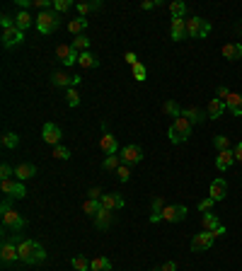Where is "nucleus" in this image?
Listing matches in <instances>:
<instances>
[{"label": "nucleus", "instance_id": "f257e3e1", "mask_svg": "<svg viewBox=\"0 0 242 271\" xmlns=\"http://www.w3.org/2000/svg\"><path fill=\"white\" fill-rule=\"evenodd\" d=\"M17 250H19V262H22V264H41V262L46 259L44 245L37 242V240H29V237H22V240H19Z\"/></svg>", "mask_w": 242, "mask_h": 271}, {"label": "nucleus", "instance_id": "f03ea898", "mask_svg": "<svg viewBox=\"0 0 242 271\" xmlns=\"http://www.w3.org/2000/svg\"><path fill=\"white\" fill-rule=\"evenodd\" d=\"M0 216H2V225H5V230L7 233H2V235H12V233H19L24 225H27V220L19 216L17 211L7 203V201H2V206H0Z\"/></svg>", "mask_w": 242, "mask_h": 271}, {"label": "nucleus", "instance_id": "7ed1b4c3", "mask_svg": "<svg viewBox=\"0 0 242 271\" xmlns=\"http://www.w3.org/2000/svg\"><path fill=\"white\" fill-rule=\"evenodd\" d=\"M167 136H169V143H174V145L189 141V136H191V121L186 116H177L172 121V126H169Z\"/></svg>", "mask_w": 242, "mask_h": 271}, {"label": "nucleus", "instance_id": "20e7f679", "mask_svg": "<svg viewBox=\"0 0 242 271\" xmlns=\"http://www.w3.org/2000/svg\"><path fill=\"white\" fill-rule=\"evenodd\" d=\"M186 34H189V39H204L211 34V22L201 17H189L186 19Z\"/></svg>", "mask_w": 242, "mask_h": 271}, {"label": "nucleus", "instance_id": "39448f33", "mask_svg": "<svg viewBox=\"0 0 242 271\" xmlns=\"http://www.w3.org/2000/svg\"><path fill=\"white\" fill-rule=\"evenodd\" d=\"M58 15L54 12V10H46V12H39L37 15V29L41 32V34H51V32H56L58 29Z\"/></svg>", "mask_w": 242, "mask_h": 271}, {"label": "nucleus", "instance_id": "423d86ee", "mask_svg": "<svg viewBox=\"0 0 242 271\" xmlns=\"http://www.w3.org/2000/svg\"><path fill=\"white\" fill-rule=\"evenodd\" d=\"M0 189L7 199H24L27 196V189L19 180H2L0 181Z\"/></svg>", "mask_w": 242, "mask_h": 271}, {"label": "nucleus", "instance_id": "0eeeda50", "mask_svg": "<svg viewBox=\"0 0 242 271\" xmlns=\"http://www.w3.org/2000/svg\"><path fill=\"white\" fill-rule=\"evenodd\" d=\"M56 58L63 66H73L80 61V51L73 49V44H58L56 46Z\"/></svg>", "mask_w": 242, "mask_h": 271}, {"label": "nucleus", "instance_id": "6e6552de", "mask_svg": "<svg viewBox=\"0 0 242 271\" xmlns=\"http://www.w3.org/2000/svg\"><path fill=\"white\" fill-rule=\"evenodd\" d=\"M119 155H121V163L124 165H138L141 163V160H143V148H141V145H126V148H121V150H119Z\"/></svg>", "mask_w": 242, "mask_h": 271}, {"label": "nucleus", "instance_id": "1a4fd4ad", "mask_svg": "<svg viewBox=\"0 0 242 271\" xmlns=\"http://www.w3.org/2000/svg\"><path fill=\"white\" fill-rule=\"evenodd\" d=\"M0 259H2V264H15V262H19V250H17V245H15L10 237H5V240H2Z\"/></svg>", "mask_w": 242, "mask_h": 271}, {"label": "nucleus", "instance_id": "9d476101", "mask_svg": "<svg viewBox=\"0 0 242 271\" xmlns=\"http://www.w3.org/2000/svg\"><path fill=\"white\" fill-rule=\"evenodd\" d=\"M41 138H44V143L49 145H61V138H63V131H61V126H56L54 121H49V124H44V128H41Z\"/></svg>", "mask_w": 242, "mask_h": 271}, {"label": "nucleus", "instance_id": "9b49d317", "mask_svg": "<svg viewBox=\"0 0 242 271\" xmlns=\"http://www.w3.org/2000/svg\"><path fill=\"white\" fill-rule=\"evenodd\" d=\"M51 83H54V88L71 90V88H75L80 83V75H68V73H63V71H54L51 73Z\"/></svg>", "mask_w": 242, "mask_h": 271}, {"label": "nucleus", "instance_id": "f8f14e48", "mask_svg": "<svg viewBox=\"0 0 242 271\" xmlns=\"http://www.w3.org/2000/svg\"><path fill=\"white\" fill-rule=\"evenodd\" d=\"M169 39H174V41H184V39H189V34H186V17H172L169 19Z\"/></svg>", "mask_w": 242, "mask_h": 271}, {"label": "nucleus", "instance_id": "ddd939ff", "mask_svg": "<svg viewBox=\"0 0 242 271\" xmlns=\"http://www.w3.org/2000/svg\"><path fill=\"white\" fill-rule=\"evenodd\" d=\"M186 206L182 203H172V206H165V211H162V220H167V223H179V220H184L186 218Z\"/></svg>", "mask_w": 242, "mask_h": 271}, {"label": "nucleus", "instance_id": "4468645a", "mask_svg": "<svg viewBox=\"0 0 242 271\" xmlns=\"http://www.w3.org/2000/svg\"><path fill=\"white\" fill-rule=\"evenodd\" d=\"M104 128V133H102V138H99V148H102V153L109 158V155H119V143H116V136H112L109 131H107V126Z\"/></svg>", "mask_w": 242, "mask_h": 271}, {"label": "nucleus", "instance_id": "2eb2a0df", "mask_svg": "<svg viewBox=\"0 0 242 271\" xmlns=\"http://www.w3.org/2000/svg\"><path fill=\"white\" fill-rule=\"evenodd\" d=\"M22 41H24V32H19L17 27L2 29V46H5V49H12V46H19Z\"/></svg>", "mask_w": 242, "mask_h": 271}, {"label": "nucleus", "instance_id": "dca6fc26", "mask_svg": "<svg viewBox=\"0 0 242 271\" xmlns=\"http://www.w3.org/2000/svg\"><path fill=\"white\" fill-rule=\"evenodd\" d=\"M213 247V237L211 233H199V235L191 237V252H206Z\"/></svg>", "mask_w": 242, "mask_h": 271}, {"label": "nucleus", "instance_id": "f3484780", "mask_svg": "<svg viewBox=\"0 0 242 271\" xmlns=\"http://www.w3.org/2000/svg\"><path fill=\"white\" fill-rule=\"evenodd\" d=\"M208 194H211V199L213 201H223L228 196V181L225 180H213L211 181V189H208Z\"/></svg>", "mask_w": 242, "mask_h": 271}, {"label": "nucleus", "instance_id": "a211bd4d", "mask_svg": "<svg viewBox=\"0 0 242 271\" xmlns=\"http://www.w3.org/2000/svg\"><path fill=\"white\" fill-rule=\"evenodd\" d=\"M102 208H107V211H119V208H124V199L119 196V194H102Z\"/></svg>", "mask_w": 242, "mask_h": 271}, {"label": "nucleus", "instance_id": "6ab92c4d", "mask_svg": "<svg viewBox=\"0 0 242 271\" xmlns=\"http://www.w3.org/2000/svg\"><path fill=\"white\" fill-rule=\"evenodd\" d=\"M225 107H228V111H230L233 116H242V94L230 92V97L225 99Z\"/></svg>", "mask_w": 242, "mask_h": 271}, {"label": "nucleus", "instance_id": "aec40b11", "mask_svg": "<svg viewBox=\"0 0 242 271\" xmlns=\"http://www.w3.org/2000/svg\"><path fill=\"white\" fill-rule=\"evenodd\" d=\"M34 22H37V17H32L27 10H19L17 15H15V27H17L19 32H27V29L34 24Z\"/></svg>", "mask_w": 242, "mask_h": 271}, {"label": "nucleus", "instance_id": "412c9836", "mask_svg": "<svg viewBox=\"0 0 242 271\" xmlns=\"http://www.w3.org/2000/svg\"><path fill=\"white\" fill-rule=\"evenodd\" d=\"M37 175V167L32 163H22V165H17L15 167V180H19V181H24V180H32Z\"/></svg>", "mask_w": 242, "mask_h": 271}, {"label": "nucleus", "instance_id": "4be33fe9", "mask_svg": "<svg viewBox=\"0 0 242 271\" xmlns=\"http://www.w3.org/2000/svg\"><path fill=\"white\" fill-rule=\"evenodd\" d=\"M225 109H228V107H225V102L216 97V99H211V102H208V109H206V114H208V119H221V116L225 114Z\"/></svg>", "mask_w": 242, "mask_h": 271}, {"label": "nucleus", "instance_id": "5701e85b", "mask_svg": "<svg viewBox=\"0 0 242 271\" xmlns=\"http://www.w3.org/2000/svg\"><path fill=\"white\" fill-rule=\"evenodd\" d=\"M162 211H165V201L160 196L150 201V223H160L162 220Z\"/></svg>", "mask_w": 242, "mask_h": 271}, {"label": "nucleus", "instance_id": "b1692460", "mask_svg": "<svg viewBox=\"0 0 242 271\" xmlns=\"http://www.w3.org/2000/svg\"><path fill=\"white\" fill-rule=\"evenodd\" d=\"M235 165V153L233 150H223V153H218V158H216V167L225 172L228 167H233Z\"/></svg>", "mask_w": 242, "mask_h": 271}, {"label": "nucleus", "instance_id": "393cba45", "mask_svg": "<svg viewBox=\"0 0 242 271\" xmlns=\"http://www.w3.org/2000/svg\"><path fill=\"white\" fill-rule=\"evenodd\" d=\"M92 220H94V225H97L99 230H107V228L112 225L114 216H112V211H107V208H99V213H97Z\"/></svg>", "mask_w": 242, "mask_h": 271}, {"label": "nucleus", "instance_id": "a878e982", "mask_svg": "<svg viewBox=\"0 0 242 271\" xmlns=\"http://www.w3.org/2000/svg\"><path fill=\"white\" fill-rule=\"evenodd\" d=\"M85 29H87V17H80V15H78L75 19L68 22V32H71L73 36H82L85 34Z\"/></svg>", "mask_w": 242, "mask_h": 271}, {"label": "nucleus", "instance_id": "bb28decb", "mask_svg": "<svg viewBox=\"0 0 242 271\" xmlns=\"http://www.w3.org/2000/svg\"><path fill=\"white\" fill-rule=\"evenodd\" d=\"M218 225H221V220H218L216 213H204V216H201V228H204V233H213Z\"/></svg>", "mask_w": 242, "mask_h": 271}, {"label": "nucleus", "instance_id": "cd10ccee", "mask_svg": "<svg viewBox=\"0 0 242 271\" xmlns=\"http://www.w3.org/2000/svg\"><path fill=\"white\" fill-rule=\"evenodd\" d=\"M182 116H186L191 124H199V121H204L208 114L201 111V109H196V107H189V109H182Z\"/></svg>", "mask_w": 242, "mask_h": 271}, {"label": "nucleus", "instance_id": "c85d7f7f", "mask_svg": "<svg viewBox=\"0 0 242 271\" xmlns=\"http://www.w3.org/2000/svg\"><path fill=\"white\" fill-rule=\"evenodd\" d=\"M223 56L228 58V61H238V58H242V44H225Z\"/></svg>", "mask_w": 242, "mask_h": 271}, {"label": "nucleus", "instance_id": "c756f323", "mask_svg": "<svg viewBox=\"0 0 242 271\" xmlns=\"http://www.w3.org/2000/svg\"><path fill=\"white\" fill-rule=\"evenodd\" d=\"M90 271H112V262L107 257H92Z\"/></svg>", "mask_w": 242, "mask_h": 271}, {"label": "nucleus", "instance_id": "7c9ffc66", "mask_svg": "<svg viewBox=\"0 0 242 271\" xmlns=\"http://www.w3.org/2000/svg\"><path fill=\"white\" fill-rule=\"evenodd\" d=\"M78 66H82V68L90 71V68H97V66H99V58L92 56L90 51H82V54H80V61H78Z\"/></svg>", "mask_w": 242, "mask_h": 271}, {"label": "nucleus", "instance_id": "2f4dec72", "mask_svg": "<svg viewBox=\"0 0 242 271\" xmlns=\"http://www.w3.org/2000/svg\"><path fill=\"white\" fill-rule=\"evenodd\" d=\"M99 7H102L99 0H97V2H78V5H75V10L80 12V17H87L92 10H99Z\"/></svg>", "mask_w": 242, "mask_h": 271}, {"label": "nucleus", "instance_id": "473e14b6", "mask_svg": "<svg viewBox=\"0 0 242 271\" xmlns=\"http://www.w3.org/2000/svg\"><path fill=\"white\" fill-rule=\"evenodd\" d=\"M17 145H19V136H17V133H12V131L2 133V148H7V150H15Z\"/></svg>", "mask_w": 242, "mask_h": 271}, {"label": "nucleus", "instance_id": "72a5a7b5", "mask_svg": "<svg viewBox=\"0 0 242 271\" xmlns=\"http://www.w3.org/2000/svg\"><path fill=\"white\" fill-rule=\"evenodd\" d=\"M121 165H124L121 163V155H109V158H104V165H102V167H104L107 172H116Z\"/></svg>", "mask_w": 242, "mask_h": 271}, {"label": "nucleus", "instance_id": "f704fd0d", "mask_svg": "<svg viewBox=\"0 0 242 271\" xmlns=\"http://www.w3.org/2000/svg\"><path fill=\"white\" fill-rule=\"evenodd\" d=\"M99 208H102V203H99V201H94V199H87L85 203H82V211H85L90 218L97 216V213H99Z\"/></svg>", "mask_w": 242, "mask_h": 271}, {"label": "nucleus", "instance_id": "c9c22d12", "mask_svg": "<svg viewBox=\"0 0 242 271\" xmlns=\"http://www.w3.org/2000/svg\"><path fill=\"white\" fill-rule=\"evenodd\" d=\"M169 12H172V17H184L186 5L182 2V0H172V2H169Z\"/></svg>", "mask_w": 242, "mask_h": 271}, {"label": "nucleus", "instance_id": "e433bc0d", "mask_svg": "<svg viewBox=\"0 0 242 271\" xmlns=\"http://www.w3.org/2000/svg\"><path fill=\"white\" fill-rule=\"evenodd\" d=\"M73 269L75 271H90V259L87 257H82V254H78V257H73Z\"/></svg>", "mask_w": 242, "mask_h": 271}, {"label": "nucleus", "instance_id": "4c0bfd02", "mask_svg": "<svg viewBox=\"0 0 242 271\" xmlns=\"http://www.w3.org/2000/svg\"><path fill=\"white\" fill-rule=\"evenodd\" d=\"M73 49H78L80 54H82V51H87V49H90V39H87L85 34L75 36V39H73Z\"/></svg>", "mask_w": 242, "mask_h": 271}, {"label": "nucleus", "instance_id": "58836bf2", "mask_svg": "<svg viewBox=\"0 0 242 271\" xmlns=\"http://www.w3.org/2000/svg\"><path fill=\"white\" fill-rule=\"evenodd\" d=\"M71 7H73V2H71V0H54V12H56V15L68 12Z\"/></svg>", "mask_w": 242, "mask_h": 271}, {"label": "nucleus", "instance_id": "ea45409f", "mask_svg": "<svg viewBox=\"0 0 242 271\" xmlns=\"http://www.w3.org/2000/svg\"><path fill=\"white\" fill-rule=\"evenodd\" d=\"M162 111H165V114H169V116H174V119H177V116H182V109L177 107V102H172V99L162 104Z\"/></svg>", "mask_w": 242, "mask_h": 271}, {"label": "nucleus", "instance_id": "a19ab883", "mask_svg": "<svg viewBox=\"0 0 242 271\" xmlns=\"http://www.w3.org/2000/svg\"><path fill=\"white\" fill-rule=\"evenodd\" d=\"M213 145H216V150H218V153L230 150V138H228V136H216V138H213Z\"/></svg>", "mask_w": 242, "mask_h": 271}, {"label": "nucleus", "instance_id": "79ce46f5", "mask_svg": "<svg viewBox=\"0 0 242 271\" xmlns=\"http://www.w3.org/2000/svg\"><path fill=\"white\" fill-rule=\"evenodd\" d=\"M66 102H68V107H73V109L80 104V94H78V90H75V88L66 90Z\"/></svg>", "mask_w": 242, "mask_h": 271}, {"label": "nucleus", "instance_id": "37998d69", "mask_svg": "<svg viewBox=\"0 0 242 271\" xmlns=\"http://www.w3.org/2000/svg\"><path fill=\"white\" fill-rule=\"evenodd\" d=\"M146 75H148V68H146L143 63H138V66H133V80H138V83H143V80H146Z\"/></svg>", "mask_w": 242, "mask_h": 271}, {"label": "nucleus", "instance_id": "c03bdc74", "mask_svg": "<svg viewBox=\"0 0 242 271\" xmlns=\"http://www.w3.org/2000/svg\"><path fill=\"white\" fill-rule=\"evenodd\" d=\"M54 158H58V160H68V158H71V150H68L66 145H56V148H54Z\"/></svg>", "mask_w": 242, "mask_h": 271}, {"label": "nucleus", "instance_id": "a18cd8bd", "mask_svg": "<svg viewBox=\"0 0 242 271\" xmlns=\"http://www.w3.org/2000/svg\"><path fill=\"white\" fill-rule=\"evenodd\" d=\"M12 177H15V170H12L7 163L0 165V180H12Z\"/></svg>", "mask_w": 242, "mask_h": 271}, {"label": "nucleus", "instance_id": "49530a36", "mask_svg": "<svg viewBox=\"0 0 242 271\" xmlns=\"http://www.w3.org/2000/svg\"><path fill=\"white\" fill-rule=\"evenodd\" d=\"M116 177H119V181H129L131 180V167L129 165H121V167L116 170Z\"/></svg>", "mask_w": 242, "mask_h": 271}, {"label": "nucleus", "instance_id": "de8ad7c7", "mask_svg": "<svg viewBox=\"0 0 242 271\" xmlns=\"http://www.w3.org/2000/svg\"><path fill=\"white\" fill-rule=\"evenodd\" d=\"M213 206H216V201L211 199V196L199 201V211H201V213H211V208H213Z\"/></svg>", "mask_w": 242, "mask_h": 271}, {"label": "nucleus", "instance_id": "09e8293b", "mask_svg": "<svg viewBox=\"0 0 242 271\" xmlns=\"http://www.w3.org/2000/svg\"><path fill=\"white\" fill-rule=\"evenodd\" d=\"M124 61H126V63H129L131 68H133V66H138V63H141V61H138V56L133 54V51H129V54L124 56Z\"/></svg>", "mask_w": 242, "mask_h": 271}, {"label": "nucleus", "instance_id": "8fccbe9b", "mask_svg": "<svg viewBox=\"0 0 242 271\" xmlns=\"http://www.w3.org/2000/svg\"><path fill=\"white\" fill-rule=\"evenodd\" d=\"M0 24H2V29H10V27H15V19L10 17V15H2V17H0Z\"/></svg>", "mask_w": 242, "mask_h": 271}, {"label": "nucleus", "instance_id": "3c124183", "mask_svg": "<svg viewBox=\"0 0 242 271\" xmlns=\"http://www.w3.org/2000/svg\"><path fill=\"white\" fill-rule=\"evenodd\" d=\"M216 94H218V99H228V97H230V90H228V88H225V85H221V88H218V90H216Z\"/></svg>", "mask_w": 242, "mask_h": 271}, {"label": "nucleus", "instance_id": "603ef678", "mask_svg": "<svg viewBox=\"0 0 242 271\" xmlns=\"http://www.w3.org/2000/svg\"><path fill=\"white\" fill-rule=\"evenodd\" d=\"M158 5H160V0H146V2H141V10H153Z\"/></svg>", "mask_w": 242, "mask_h": 271}, {"label": "nucleus", "instance_id": "864d4df0", "mask_svg": "<svg viewBox=\"0 0 242 271\" xmlns=\"http://www.w3.org/2000/svg\"><path fill=\"white\" fill-rule=\"evenodd\" d=\"M225 233H228V228H225V225H218V228H216V230H213V233H211V237H213V240H216V237H223Z\"/></svg>", "mask_w": 242, "mask_h": 271}, {"label": "nucleus", "instance_id": "5fc2aeb1", "mask_svg": "<svg viewBox=\"0 0 242 271\" xmlns=\"http://www.w3.org/2000/svg\"><path fill=\"white\" fill-rule=\"evenodd\" d=\"M233 153H235V163H242V141L233 148Z\"/></svg>", "mask_w": 242, "mask_h": 271}, {"label": "nucleus", "instance_id": "6e6d98bb", "mask_svg": "<svg viewBox=\"0 0 242 271\" xmlns=\"http://www.w3.org/2000/svg\"><path fill=\"white\" fill-rule=\"evenodd\" d=\"M90 199H94V201L102 199V189H99V186H92V189H90Z\"/></svg>", "mask_w": 242, "mask_h": 271}, {"label": "nucleus", "instance_id": "4d7b16f0", "mask_svg": "<svg viewBox=\"0 0 242 271\" xmlns=\"http://www.w3.org/2000/svg\"><path fill=\"white\" fill-rule=\"evenodd\" d=\"M160 269H162V271H177V264H174V262H165Z\"/></svg>", "mask_w": 242, "mask_h": 271}, {"label": "nucleus", "instance_id": "13d9d810", "mask_svg": "<svg viewBox=\"0 0 242 271\" xmlns=\"http://www.w3.org/2000/svg\"><path fill=\"white\" fill-rule=\"evenodd\" d=\"M153 271H162V269H160V267H158V269H153Z\"/></svg>", "mask_w": 242, "mask_h": 271}]
</instances>
